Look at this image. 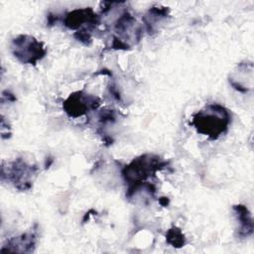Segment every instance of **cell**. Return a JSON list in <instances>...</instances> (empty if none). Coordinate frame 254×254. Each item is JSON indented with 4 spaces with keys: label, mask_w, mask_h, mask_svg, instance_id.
Here are the masks:
<instances>
[{
    "label": "cell",
    "mask_w": 254,
    "mask_h": 254,
    "mask_svg": "<svg viewBox=\"0 0 254 254\" xmlns=\"http://www.w3.org/2000/svg\"><path fill=\"white\" fill-rule=\"evenodd\" d=\"M166 238H167L168 243L173 245L174 247L179 248V247L184 246L186 243V238H185L183 232L181 231V229L178 227H173V228L169 229L166 234Z\"/></svg>",
    "instance_id": "cell-8"
},
{
    "label": "cell",
    "mask_w": 254,
    "mask_h": 254,
    "mask_svg": "<svg viewBox=\"0 0 254 254\" xmlns=\"http://www.w3.org/2000/svg\"><path fill=\"white\" fill-rule=\"evenodd\" d=\"M98 104L96 97L87 96V94L78 91L69 95L64 103V108L70 117H78L84 115L89 109L96 108Z\"/></svg>",
    "instance_id": "cell-4"
},
{
    "label": "cell",
    "mask_w": 254,
    "mask_h": 254,
    "mask_svg": "<svg viewBox=\"0 0 254 254\" xmlns=\"http://www.w3.org/2000/svg\"><path fill=\"white\" fill-rule=\"evenodd\" d=\"M164 166L165 163L160 161L159 157L154 155L147 154L134 159L122 171L123 178L129 185L127 195L131 196L134 194L136 190L143 185V182H145L146 179Z\"/></svg>",
    "instance_id": "cell-2"
},
{
    "label": "cell",
    "mask_w": 254,
    "mask_h": 254,
    "mask_svg": "<svg viewBox=\"0 0 254 254\" xmlns=\"http://www.w3.org/2000/svg\"><path fill=\"white\" fill-rule=\"evenodd\" d=\"M13 55L23 64H35L46 55V49L42 42L34 37L20 35L11 43Z\"/></svg>",
    "instance_id": "cell-3"
},
{
    "label": "cell",
    "mask_w": 254,
    "mask_h": 254,
    "mask_svg": "<svg viewBox=\"0 0 254 254\" xmlns=\"http://www.w3.org/2000/svg\"><path fill=\"white\" fill-rule=\"evenodd\" d=\"M229 123V111L217 103L209 104L195 113L191 121V125L194 126L196 131L207 136L210 140H215L225 133Z\"/></svg>",
    "instance_id": "cell-1"
},
{
    "label": "cell",
    "mask_w": 254,
    "mask_h": 254,
    "mask_svg": "<svg viewBox=\"0 0 254 254\" xmlns=\"http://www.w3.org/2000/svg\"><path fill=\"white\" fill-rule=\"evenodd\" d=\"M233 210L239 222L238 235L241 237H247L253 232V222L252 217L246 206L242 204L234 205Z\"/></svg>",
    "instance_id": "cell-7"
},
{
    "label": "cell",
    "mask_w": 254,
    "mask_h": 254,
    "mask_svg": "<svg viewBox=\"0 0 254 254\" xmlns=\"http://www.w3.org/2000/svg\"><path fill=\"white\" fill-rule=\"evenodd\" d=\"M98 22L97 16L90 8L76 9L66 14L64 23L69 29H77L84 23H88L91 26L96 25Z\"/></svg>",
    "instance_id": "cell-6"
},
{
    "label": "cell",
    "mask_w": 254,
    "mask_h": 254,
    "mask_svg": "<svg viewBox=\"0 0 254 254\" xmlns=\"http://www.w3.org/2000/svg\"><path fill=\"white\" fill-rule=\"evenodd\" d=\"M34 174L35 169L19 159L12 163L8 177L17 189L24 190L31 188V177Z\"/></svg>",
    "instance_id": "cell-5"
}]
</instances>
